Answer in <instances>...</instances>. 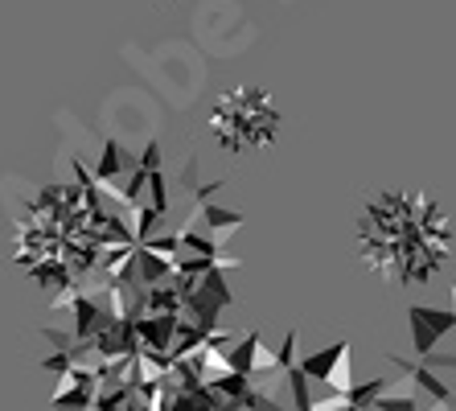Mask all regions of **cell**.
Returning a JSON list of instances; mask_svg holds the SVG:
<instances>
[{
    "label": "cell",
    "instance_id": "1",
    "mask_svg": "<svg viewBox=\"0 0 456 411\" xmlns=\"http://www.w3.org/2000/svg\"><path fill=\"white\" fill-rule=\"evenodd\" d=\"M456 251V227L428 189H382L358 214V263L391 288L440 276Z\"/></svg>",
    "mask_w": 456,
    "mask_h": 411
},
{
    "label": "cell",
    "instance_id": "2",
    "mask_svg": "<svg viewBox=\"0 0 456 411\" xmlns=\"http://www.w3.org/2000/svg\"><path fill=\"white\" fill-rule=\"evenodd\" d=\"M206 128L226 157H255L280 141L284 116H280V103L272 99V91L243 83V87H231L214 99Z\"/></svg>",
    "mask_w": 456,
    "mask_h": 411
},
{
    "label": "cell",
    "instance_id": "3",
    "mask_svg": "<svg viewBox=\"0 0 456 411\" xmlns=\"http://www.w3.org/2000/svg\"><path fill=\"white\" fill-rule=\"evenodd\" d=\"M407 317H411V346L419 358L436 354V346L448 334H456V309H424V304H415Z\"/></svg>",
    "mask_w": 456,
    "mask_h": 411
},
{
    "label": "cell",
    "instance_id": "4",
    "mask_svg": "<svg viewBox=\"0 0 456 411\" xmlns=\"http://www.w3.org/2000/svg\"><path fill=\"white\" fill-rule=\"evenodd\" d=\"M305 367V375L313 383H317L321 391H350L354 379H350V342H338V346L321 350L317 358H308V362H300Z\"/></svg>",
    "mask_w": 456,
    "mask_h": 411
},
{
    "label": "cell",
    "instance_id": "5",
    "mask_svg": "<svg viewBox=\"0 0 456 411\" xmlns=\"http://www.w3.org/2000/svg\"><path fill=\"white\" fill-rule=\"evenodd\" d=\"M370 407L374 411H419V399H415V395H387V391H382Z\"/></svg>",
    "mask_w": 456,
    "mask_h": 411
},
{
    "label": "cell",
    "instance_id": "6",
    "mask_svg": "<svg viewBox=\"0 0 456 411\" xmlns=\"http://www.w3.org/2000/svg\"><path fill=\"white\" fill-rule=\"evenodd\" d=\"M341 411H362V407H358V403H346V407H341Z\"/></svg>",
    "mask_w": 456,
    "mask_h": 411
}]
</instances>
